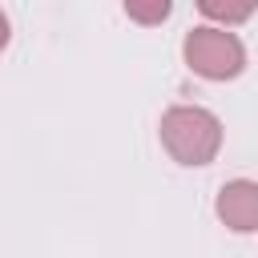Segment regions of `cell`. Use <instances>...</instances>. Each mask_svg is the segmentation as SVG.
<instances>
[{"mask_svg":"<svg viewBox=\"0 0 258 258\" xmlns=\"http://www.w3.org/2000/svg\"><path fill=\"white\" fill-rule=\"evenodd\" d=\"M161 145L177 165H210L222 149V121L202 105H173L161 113Z\"/></svg>","mask_w":258,"mask_h":258,"instance_id":"6da1fadb","label":"cell"},{"mask_svg":"<svg viewBox=\"0 0 258 258\" xmlns=\"http://www.w3.org/2000/svg\"><path fill=\"white\" fill-rule=\"evenodd\" d=\"M181 56H185V64H189L198 77H206V81H234V77L246 69V48H242V40H238L230 28H218V24H202V28L185 32Z\"/></svg>","mask_w":258,"mask_h":258,"instance_id":"7a4b0ae2","label":"cell"},{"mask_svg":"<svg viewBox=\"0 0 258 258\" xmlns=\"http://www.w3.org/2000/svg\"><path fill=\"white\" fill-rule=\"evenodd\" d=\"M218 218L226 230L234 234H254L258 230V181H246V177H234L218 189V202H214Z\"/></svg>","mask_w":258,"mask_h":258,"instance_id":"3957f363","label":"cell"},{"mask_svg":"<svg viewBox=\"0 0 258 258\" xmlns=\"http://www.w3.org/2000/svg\"><path fill=\"white\" fill-rule=\"evenodd\" d=\"M198 8H202V16L222 20V24H242V20H250V16H254V4H222V0H202Z\"/></svg>","mask_w":258,"mask_h":258,"instance_id":"277c9868","label":"cell"},{"mask_svg":"<svg viewBox=\"0 0 258 258\" xmlns=\"http://www.w3.org/2000/svg\"><path fill=\"white\" fill-rule=\"evenodd\" d=\"M169 12H173V4H169V0H153V4L125 0V16H129V20H141V24H161Z\"/></svg>","mask_w":258,"mask_h":258,"instance_id":"5b68a950","label":"cell"},{"mask_svg":"<svg viewBox=\"0 0 258 258\" xmlns=\"http://www.w3.org/2000/svg\"><path fill=\"white\" fill-rule=\"evenodd\" d=\"M8 40H12V28H8V16L0 12V52L8 48Z\"/></svg>","mask_w":258,"mask_h":258,"instance_id":"8992f818","label":"cell"}]
</instances>
